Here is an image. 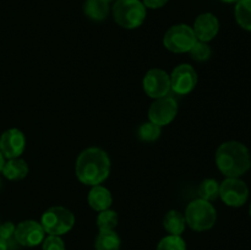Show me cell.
<instances>
[{"instance_id": "cell-25", "label": "cell", "mask_w": 251, "mask_h": 250, "mask_svg": "<svg viewBox=\"0 0 251 250\" xmlns=\"http://www.w3.org/2000/svg\"><path fill=\"white\" fill-rule=\"evenodd\" d=\"M42 250H66V247L63 238L48 234L42 242Z\"/></svg>"}, {"instance_id": "cell-26", "label": "cell", "mask_w": 251, "mask_h": 250, "mask_svg": "<svg viewBox=\"0 0 251 250\" xmlns=\"http://www.w3.org/2000/svg\"><path fill=\"white\" fill-rule=\"evenodd\" d=\"M15 229H16V225L12 222L2 223L0 225V239L6 243L11 240L15 235Z\"/></svg>"}, {"instance_id": "cell-28", "label": "cell", "mask_w": 251, "mask_h": 250, "mask_svg": "<svg viewBox=\"0 0 251 250\" xmlns=\"http://www.w3.org/2000/svg\"><path fill=\"white\" fill-rule=\"evenodd\" d=\"M7 243L4 242V240L0 239V250H7Z\"/></svg>"}, {"instance_id": "cell-12", "label": "cell", "mask_w": 251, "mask_h": 250, "mask_svg": "<svg viewBox=\"0 0 251 250\" xmlns=\"http://www.w3.org/2000/svg\"><path fill=\"white\" fill-rule=\"evenodd\" d=\"M26 149V137L21 130L12 127L0 136V152L5 158H17Z\"/></svg>"}, {"instance_id": "cell-10", "label": "cell", "mask_w": 251, "mask_h": 250, "mask_svg": "<svg viewBox=\"0 0 251 250\" xmlns=\"http://www.w3.org/2000/svg\"><path fill=\"white\" fill-rule=\"evenodd\" d=\"M169 77H171V90L176 95H188L198 83V74L190 64L178 65L172 71Z\"/></svg>"}, {"instance_id": "cell-4", "label": "cell", "mask_w": 251, "mask_h": 250, "mask_svg": "<svg viewBox=\"0 0 251 250\" xmlns=\"http://www.w3.org/2000/svg\"><path fill=\"white\" fill-rule=\"evenodd\" d=\"M112 11L114 21L126 29L137 28L146 19V6L141 0H115Z\"/></svg>"}, {"instance_id": "cell-13", "label": "cell", "mask_w": 251, "mask_h": 250, "mask_svg": "<svg viewBox=\"0 0 251 250\" xmlns=\"http://www.w3.org/2000/svg\"><path fill=\"white\" fill-rule=\"evenodd\" d=\"M193 29L198 41L208 43L217 36L220 31V21L211 12H203L196 17Z\"/></svg>"}, {"instance_id": "cell-2", "label": "cell", "mask_w": 251, "mask_h": 250, "mask_svg": "<svg viewBox=\"0 0 251 250\" xmlns=\"http://www.w3.org/2000/svg\"><path fill=\"white\" fill-rule=\"evenodd\" d=\"M216 164L227 178H239L251 167V156L248 147L239 141L223 142L216 151Z\"/></svg>"}, {"instance_id": "cell-19", "label": "cell", "mask_w": 251, "mask_h": 250, "mask_svg": "<svg viewBox=\"0 0 251 250\" xmlns=\"http://www.w3.org/2000/svg\"><path fill=\"white\" fill-rule=\"evenodd\" d=\"M234 15L242 28L251 31V0H239L235 4Z\"/></svg>"}, {"instance_id": "cell-27", "label": "cell", "mask_w": 251, "mask_h": 250, "mask_svg": "<svg viewBox=\"0 0 251 250\" xmlns=\"http://www.w3.org/2000/svg\"><path fill=\"white\" fill-rule=\"evenodd\" d=\"M168 2V0H142V4L149 9H159L164 6Z\"/></svg>"}, {"instance_id": "cell-6", "label": "cell", "mask_w": 251, "mask_h": 250, "mask_svg": "<svg viewBox=\"0 0 251 250\" xmlns=\"http://www.w3.org/2000/svg\"><path fill=\"white\" fill-rule=\"evenodd\" d=\"M196 36L193 27L180 24L172 26L163 37V44L172 53H189L194 44L196 43Z\"/></svg>"}, {"instance_id": "cell-14", "label": "cell", "mask_w": 251, "mask_h": 250, "mask_svg": "<svg viewBox=\"0 0 251 250\" xmlns=\"http://www.w3.org/2000/svg\"><path fill=\"white\" fill-rule=\"evenodd\" d=\"M87 200L88 205L91 206L92 210L100 212V211L108 210L112 206L113 196L105 186H102L100 184V185H95L91 188Z\"/></svg>"}, {"instance_id": "cell-22", "label": "cell", "mask_w": 251, "mask_h": 250, "mask_svg": "<svg viewBox=\"0 0 251 250\" xmlns=\"http://www.w3.org/2000/svg\"><path fill=\"white\" fill-rule=\"evenodd\" d=\"M162 134V126L154 124L152 122L142 123L137 129V137L142 142H153L158 140V137Z\"/></svg>"}, {"instance_id": "cell-21", "label": "cell", "mask_w": 251, "mask_h": 250, "mask_svg": "<svg viewBox=\"0 0 251 250\" xmlns=\"http://www.w3.org/2000/svg\"><path fill=\"white\" fill-rule=\"evenodd\" d=\"M118 221H119V217H118L117 211L108 208L98 213L96 223L100 232H105V230H115Z\"/></svg>"}, {"instance_id": "cell-31", "label": "cell", "mask_w": 251, "mask_h": 250, "mask_svg": "<svg viewBox=\"0 0 251 250\" xmlns=\"http://www.w3.org/2000/svg\"><path fill=\"white\" fill-rule=\"evenodd\" d=\"M103 1H105V2H108V4H109V2L114 1V0H103Z\"/></svg>"}, {"instance_id": "cell-3", "label": "cell", "mask_w": 251, "mask_h": 250, "mask_svg": "<svg viewBox=\"0 0 251 250\" xmlns=\"http://www.w3.org/2000/svg\"><path fill=\"white\" fill-rule=\"evenodd\" d=\"M184 217L186 225H189L191 229L196 232H205L215 225L217 212L210 201L199 198L186 206Z\"/></svg>"}, {"instance_id": "cell-16", "label": "cell", "mask_w": 251, "mask_h": 250, "mask_svg": "<svg viewBox=\"0 0 251 250\" xmlns=\"http://www.w3.org/2000/svg\"><path fill=\"white\" fill-rule=\"evenodd\" d=\"M163 227L172 235H181L185 230L186 221L183 213L178 210H171L163 218Z\"/></svg>"}, {"instance_id": "cell-30", "label": "cell", "mask_w": 251, "mask_h": 250, "mask_svg": "<svg viewBox=\"0 0 251 250\" xmlns=\"http://www.w3.org/2000/svg\"><path fill=\"white\" fill-rule=\"evenodd\" d=\"M221 1L226 2V4H233V2H235V4H237V2L239 1V0H221Z\"/></svg>"}, {"instance_id": "cell-9", "label": "cell", "mask_w": 251, "mask_h": 250, "mask_svg": "<svg viewBox=\"0 0 251 250\" xmlns=\"http://www.w3.org/2000/svg\"><path fill=\"white\" fill-rule=\"evenodd\" d=\"M178 114V103L173 97H162L154 100L149 109V120L159 125L166 126L176 119Z\"/></svg>"}, {"instance_id": "cell-8", "label": "cell", "mask_w": 251, "mask_h": 250, "mask_svg": "<svg viewBox=\"0 0 251 250\" xmlns=\"http://www.w3.org/2000/svg\"><path fill=\"white\" fill-rule=\"evenodd\" d=\"M142 87L145 93L153 100L166 97L171 92V77L162 69H151L142 80Z\"/></svg>"}, {"instance_id": "cell-29", "label": "cell", "mask_w": 251, "mask_h": 250, "mask_svg": "<svg viewBox=\"0 0 251 250\" xmlns=\"http://www.w3.org/2000/svg\"><path fill=\"white\" fill-rule=\"evenodd\" d=\"M4 164H5V157L2 156L1 152H0V172L2 171V167H4Z\"/></svg>"}, {"instance_id": "cell-5", "label": "cell", "mask_w": 251, "mask_h": 250, "mask_svg": "<svg viewBox=\"0 0 251 250\" xmlns=\"http://www.w3.org/2000/svg\"><path fill=\"white\" fill-rule=\"evenodd\" d=\"M41 225L46 234L61 237L74 228L75 216L69 208L63 206H53L42 215Z\"/></svg>"}, {"instance_id": "cell-15", "label": "cell", "mask_w": 251, "mask_h": 250, "mask_svg": "<svg viewBox=\"0 0 251 250\" xmlns=\"http://www.w3.org/2000/svg\"><path fill=\"white\" fill-rule=\"evenodd\" d=\"M2 174L9 180H21L25 179L28 174L29 168L28 164L25 159L20 158H10L7 162H5L4 167H2Z\"/></svg>"}, {"instance_id": "cell-20", "label": "cell", "mask_w": 251, "mask_h": 250, "mask_svg": "<svg viewBox=\"0 0 251 250\" xmlns=\"http://www.w3.org/2000/svg\"><path fill=\"white\" fill-rule=\"evenodd\" d=\"M199 198L206 201H213L220 198V183L216 179H205L199 185Z\"/></svg>"}, {"instance_id": "cell-24", "label": "cell", "mask_w": 251, "mask_h": 250, "mask_svg": "<svg viewBox=\"0 0 251 250\" xmlns=\"http://www.w3.org/2000/svg\"><path fill=\"white\" fill-rule=\"evenodd\" d=\"M191 59L196 61H206L210 59L212 50H211V47L208 46L206 42H200L196 41V43L194 44L193 48L189 50Z\"/></svg>"}, {"instance_id": "cell-33", "label": "cell", "mask_w": 251, "mask_h": 250, "mask_svg": "<svg viewBox=\"0 0 251 250\" xmlns=\"http://www.w3.org/2000/svg\"><path fill=\"white\" fill-rule=\"evenodd\" d=\"M0 188H1V180H0Z\"/></svg>"}, {"instance_id": "cell-11", "label": "cell", "mask_w": 251, "mask_h": 250, "mask_svg": "<svg viewBox=\"0 0 251 250\" xmlns=\"http://www.w3.org/2000/svg\"><path fill=\"white\" fill-rule=\"evenodd\" d=\"M14 238L22 247L33 248L42 244L46 238V232L41 222H37L34 220H26L16 225Z\"/></svg>"}, {"instance_id": "cell-7", "label": "cell", "mask_w": 251, "mask_h": 250, "mask_svg": "<svg viewBox=\"0 0 251 250\" xmlns=\"http://www.w3.org/2000/svg\"><path fill=\"white\" fill-rule=\"evenodd\" d=\"M220 198L230 207H240L249 199V188L239 178H227L220 184Z\"/></svg>"}, {"instance_id": "cell-18", "label": "cell", "mask_w": 251, "mask_h": 250, "mask_svg": "<svg viewBox=\"0 0 251 250\" xmlns=\"http://www.w3.org/2000/svg\"><path fill=\"white\" fill-rule=\"evenodd\" d=\"M120 247H122V240L115 230L100 232L96 238V250H120Z\"/></svg>"}, {"instance_id": "cell-32", "label": "cell", "mask_w": 251, "mask_h": 250, "mask_svg": "<svg viewBox=\"0 0 251 250\" xmlns=\"http://www.w3.org/2000/svg\"><path fill=\"white\" fill-rule=\"evenodd\" d=\"M249 213H250V217H251V205H250V210H249Z\"/></svg>"}, {"instance_id": "cell-1", "label": "cell", "mask_w": 251, "mask_h": 250, "mask_svg": "<svg viewBox=\"0 0 251 250\" xmlns=\"http://www.w3.org/2000/svg\"><path fill=\"white\" fill-rule=\"evenodd\" d=\"M75 173L78 180L85 185H100L109 176V156L100 147H88L78 154Z\"/></svg>"}, {"instance_id": "cell-23", "label": "cell", "mask_w": 251, "mask_h": 250, "mask_svg": "<svg viewBox=\"0 0 251 250\" xmlns=\"http://www.w3.org/2000/svg\"><path fill=\"white\" fill-rule=\"evenodd\" d=\"M156 250H186V243L181 235L168 234L159 240Z\"/></svg>"}, {"instance_id": "cell-17", "label": "cell", "mask_w": 251, "mask_h": 250, "mask_svg": "<svg viewBox=\"0 0 251 250\" xmlns=\"http://www.w3.org/2000/svg\"><path fill=\"white\" fill-rule=\"evenodd\" d=\"M109 4L103 0H86L83 14L93 21H103L109 15Z\"/></svg>"}]
</instances>
